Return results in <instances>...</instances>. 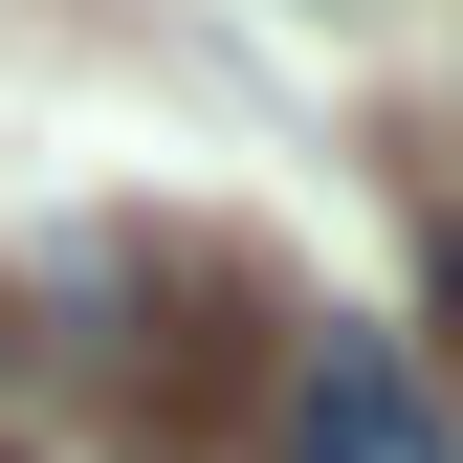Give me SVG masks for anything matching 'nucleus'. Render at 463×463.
<instances>
[{"mask_svg":"<svg viewBox=\"0 0 463 463\" xmlns=\"http://www.w3.org/2000/svg\"><path fill=\"white\" fill-rule=\"evenodd\" d=\"M0 463H23V441H0Z\"/></svg>","mask_w":463,"mask_h":463,"instance_id":"3","label":"nucleus"},{"mask_svg":"<svg viewBox=\"0 0 463 463\" xmlns=\"http://www.w3.org/2000/svg\"><path fill=\"white\" fill-rule=\"evenodd\" d=\"M441 331H463V243H441Z\"/></svg>","mask_w":463,"mask_h":463,"instance_id":"2","label":"nucleus"},{"mask_svg":"<svg viewBox=\"0 0 463 463\" xmlns=\"http://www.w3.org/2000/svg\"><path fill=\"white\" fill-rule=\"evenodd\" d=\"M287 463H463V420L420 397L397 331H309L287 354Z\"/></svg>","mask_w":463,"mask_h":463,"instance_id":"1","label":"nucleus"}]
</instances>
